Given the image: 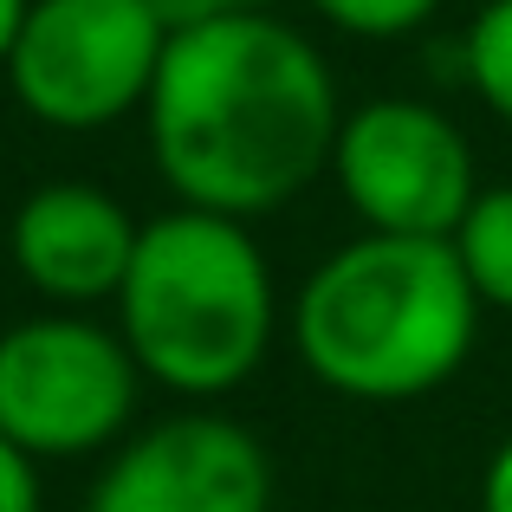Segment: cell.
<instances>
[{
    "mask_svg": "<svg viewBox=\"0 0 512 512\" xmlns=\"http://www.w3.org/2000/svg\"><path fill=\"white\" fill-rule=\"evenodd\" d=\"M143 117L175 201L227 221H253L305 195L331 169L344 124L325 52L273 13L169 33Z\"/></svg>",
    "mask_w": 512,
    "mask_h": 512,
    "instance_id": "obj_1",
    "label": "cell"
},
{
    "mask_svg": "<svg viewBox=\"0 0 512 512\" xmlns=\"http://www.w3.org/2000/svg\"><path fill=\"white\" fill-rule=\"evenodd\" d=\"M480 299L454 240L357 234L292 299V344L325 389L357 402H409L467 363Z\"/></svg>",
    "mask_w": 512,
    "mask_h": 512,
    "instance_id": "obj_2",
    "label": "cell"
},
{
    "mask_svg": "<svg viewBox=\"0 0 512 512\" xmlns=\"http://www.w3.org/2000/svg\"><path fill=\"white\" fill-rule=\"evenodd\" d=\"M279 325L273 266L247 221L169 208L143 221L117 292V338L175 396H227L266 363Z\"/></svg>",
    "mask_w": 512,
    "mask_h": 512,
    "instance_id": "obj_3",
    "label": "cell"
},
{
    "mask_svg": "<svg viewBox=\"0 0 512 512\" xmlns=\"http://www.w3.org/2000/svg\"><path fill=\"white\" fill-rule=\"evenodd\" d=\"M163 52L156 0H33L7 78L46 130H104L150 104Z\"/></svg>",
    "mask_w": 512,
    "mask_h": 512,
    "instance_id": "obj_4",
    "label": "cell"
},
{
    "mask_svg": "<svg viewBox=\"0 0 512 512\" xmlns=\"http://www.w3.org/2000/svg\"><path fill=\"white\" fill-rule=\"evenodd\" d=\"M137 357L117 331L52 312L0 331V435L33 461H78L137 415Z\"/></svg>",
    "mask_w": 512,
    "mask_h": 512,
    "instance_id": "obj_5",
    "label": "cell"
},
{
    "mask_svg": "<svg viewBox=\"0 0 512 512\" xmlns=\"http://www.w3.org/2000/svg\"><path fill=\"white\" fill-rule=\"evenodd\" d=\"M331 175L363 234L454 240V227L467 221L480 195L461 124L422 98H370L344 111L338 143H331Z\"/></svg>",
    "mask_w": 512,
    "mask_h": 512,
    "instance_id": "obj_6",
    "label": "cell"
},
{
    "mask_svg": "<svg viewBox=\"0 0 512 512\" xmlns=\"http://www.w3.org/2000/svg\"><path fill=\"white\" fill-rule=\"evenodd\" d=\"M91 512H273V461L227 415H169L111 454Z\"/></svg>",
    "mask_w": 512,
    "mask_h": 512,
    "instance_id": "obj_7",
    "label": "cell"
},
{
    "mask_svg": "<svg viewBox=\"0 0 512 512\" xmlns=\"http://www.w3.org/2000/svg\"><path fill=\"white\" fill-rule=\"evenodd\" d=\"M143 227L91 182H46L13 214V266L59 305L117 299Z\"/></svg>",
    "mask_w": 512,
    "mask_h": 512,
    "instance_id": "obj_8",
    "label": "cell"
},
{
    "mask_svg": "<svg viewBox=\"0 0 512 512\" xmlns=\"http://www.w3.org/2000/svg\"><path fill=\"white\" fill-rule=\"evenodd\" d=\"M454 253H461L474 299L493 305V312H512V182L474 195L467 221L454 227Z\"/></svg>",
    "mask_w": 512,
    "mask_h": 512,
    "instance_id": "obj_9",
    "label": "cell"
},
{
    "mask_svg": "<svg viewBox=\"0 0 512 512\" xmlns=\"http://www.w3.org/2000/svg\"><path fill=\"white\" fill-rule=\"evenodd\" d=\"M461 65H467V85L480 91V104L500 124H512V0H487L474 13V26L461 39Z\"/></svg>",
    "mask_w": 512,
    "mask_h": 512,
    "instance_id": "obj_10",
    "label": "cell"
},
{
    "mask_svg": "<svg viewBox=\"0 0 512 512\" xmlns=\"http://www.w3.org/2000/svg\"><path fill=\"white\" fill-rule=\"evenodd\" d=\"M338 33H357V39H402L415 26L435 20L441 0H312Z\"/></svg>",
    "mask_w": 512,
    "mask_h": 512,
    "instance_id": "obj_11",
    "label": "cell"
},
{
    "mask_svg": "<svg viewBox=\"0 0 512 512\" xmlns=\"http://www.w3.org/2000/svg\"><path fill=\"white\" fill-rule=\"evenodd\" d=\"M0 512H39V474H33V454H20L7 435H0Z\"/></svg>",
    "mask_w": 512,
    "mask_h": 512,
    "instance_id": "obj_12",
    "label": "cell"
},
{
    "mask_svg": "<svg viewBox=\"0 0 512 512\" xmlns=\"http://www.w3.org/2000/svg\"><path fill=\"white\" fill-rule=\"evenodd\" d=\"M266 0H156V13H163L169 33H182V26H208V20H234V13H260Z\"/></svg>",
    "mask_w": 512,
    "mask_h": 512,
    "instance_id": "obj_13",
    "label": "cell"
},
{
    "mask_svg": "<svg viewBox=\"0 0 512 512\" xmlns=\"http://www.w3.org/2000/svg\"><path fill=\"white\" fill-rule=\"evenodd\" d=\"M480 512H512V435L493 448L487 480H480Z\"/></svg>",
    "mask_w": 512,
    "mask_h": 512,
    "instance_id": "obj_14",
    "label": "cell"
},
{
    "mask_svg": "<svg viewBox=\"0 0 512 512\" xmlns=\"http://www.w3.org/2000/svg\"><path fill=\"white\" fill-rule=\"evenodd\" d=\"M26 13H33V0H0V65H7V59H13V46H20Z\"/></svg>",
    "mask_w": 512,
    "mask_h": 512,
    "instance_id": "obj_15",
    "label": "cell"
}]
</instances>
